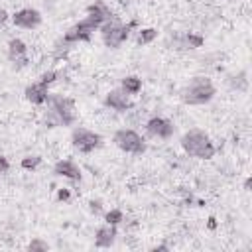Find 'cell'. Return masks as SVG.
Masks as SVG:
<instances>
[{
	"instance_id": "6da1fadb",
	"label": "cell",
	"mask_w": 252,
	"mask_h": 252,
	"mask_svg": "<svg viewBox=\"0 0 252 252\" xmlns=\"http://www.w3.org/2000/svg\"><path fill=\"white\" fill-rule=\"evenodd\" d=\"M181 146L189 156H195V158H201V159H209V158L215 156V146L203 130H189L183 136Z\"/></svg>"
},
{
	"instance_id": "7a4b0ae2",
	"label": "cell",
	"mask_w": 252,
	"mask_h": 252,
	"mask_svg": "<svg viewBox=\"0 0 252 252\" xmlns=\"http://www.w3.org/2000/svg\"><path fill=\"white\" fill-rule=\"evenodd\" d=\"M49 102V122L51 124H73L75 122V104L65 96H47Z\"/></svg>"
},
{
	"instance_id": "3957f363",
	"label": "cell",
	"mask_w": 252,
	"mask_h": 252,
	"mask_svg": "<svg viewBox=\"0 0 252 252\" xmlns=\"http://www.w3.org/2000/svg\"><path fill=\"white\" fill-rule=\"evenodd\" d=\"M215 94V87L207 77H195L183 91V100L187 104H203L211 100Z\"/></svg>"
},
{
	"instance_id": "277c9868",
	"label": "cell",
	"mask_w": 252,
	"mask_h": 252,
	"mask_svg": "<svg viewBox=\"0 0 252 252\" xmlns=\"http://www.w3.org/2000/svg\"><path fill=\"white\" fill-rule=\"evenodd\" d=\"M136 26V22H130L128 26H120L118 22H104L100 26V33H102V39L108 47H118L126 37H128V32Z\"/></svg>"
},
{
	"instance_id": "5b68a950",
	"label": "cell",
	"mask_w": 252,
	"mask_h": 252,
	"mask_svg": "<svg viewBox=\"0 0 252 252\" xmlns=\"http://www.w3.org/2000/svg\"><path fill=\"white\" fill-rule=\"evenodd\" d=\"M114 142L120 150L130 152V154H142L146 150L144 140L134 132V130H118L114 134Z\"/></svg>"
},
{
	"instance_id": "8992f818",
	"label": "cell",
	"mask_w": 252,
	"mask_h": 252,
	"mask_svg": "<svg viewBox=\"0 0 252 252\" xmlns=\"http://www.w3.org/2000/svg\"><path fill=\"white\" fill-rule=\"evenodd\" d=\"M98 144H100V136L94 134V132H91V130H87V128H77L73 132V146L79 152L89 154L94 148H98Z\"/></svg>"
},
{
	"instance_id": "52a82bcc",
	"label": "cell",
	"mask_w": 252,
	"mask_h": 252,
	"mask_svg": "<svg viewBox=\"0 0 252 252\" xmlns=\"http://www.w3.org/2000/svg\"><path fill=\"white\" fill-rule=\"evenodd\" d=\"M41 22V16L37 10H32V8H26V10H20L14 14V24L20 26V28H35L37 24Z\"/></svg>"
},
{
	"instance_id": "ba28073f",
	"label": "cell",
	"mask_w": 252,
	"mask_h": 252,
	"mask_svg": "<svg viewBox=\"0 0 252 252\" xmlns=\"http://www.w3.org/2000/svg\"><path fill=\"white\" fill-rule=\"evenodd\" d=\"M104 104L106 106H110V108H114V110H126V108H130L132 104H130V100H128V93L122 89V91H110L108 94H106V98H104Z\"/></svg>"
},
{
	"instance_id": "9c48e42d",
	"label": "cell",
	"mask_w": 252,
	"mask_h": 252,
	"mask_svg": "<svg viewBox=\"0 0 252 252\" xmlns=\"http://www.w3.org/2000/svg\"><path fill=\"white\" fill-rule=\"evenodd\" d=\"M148 132L158 138H169L173 134V124L165 118H152L148 122Z\"/></svg>"
},
{
	"instance_id": "30bf717a",
	"label": "cell",
	"mask_w": 252,
	"mask_h": 252,
	"mask_svg": "<svg viewBox=\"0 0 252 252\" xmlns=\"http://www.w3.org/2000/svg\"><path fill=\"white\" fill-rule=\"evenodd\" d=\"M47 96H49L47 85H43V83H33L26 89V98L32 100L33 104H43L47 100Z\"/></svg>"
},
{
	"instance_id": "8fae6325",
	"label": "cell",
	"mask_w": 252,
	"mask_h": 252,
	"mask_svg": "<svg viewBox=\"0 0 252 252\" xmlns=\"http://www.w3.org/2000/svg\"><path fill=\"white\" fill-rule=\"evenodd\" d=\"M8 55L18 65H26L28 63V59H26V43L22 39H12L8 43Z\"/></svg>"
},
{
	"instance_id": "7c38bea8",
	"label": "cell",
	"mask_w": 252,
	"mask_h": 252,
	"mask_svg": "<svg viewBox=\"0 0 252 252\" xmlns=\"http://www.w3.org/2000/svg\"><path fill=\"white\" fill-rule=\"evenodd\" d=\"M55 173L57 175H63V177H69V179H75V181L81 179V169L73 161H69V159L57 161L55 163Z\"/></svg>"
},
{
	"instance_id": "4fadbf2b",
	"label": "cell",
	"mask_w": 252,
	"mask_h": 252,
	"mask_svg": "<svg viewBox=\"0 0 252 252\" xmlns=\"http://www.w3.org/2000/svg\"><path fill=\"white\" fill-rule=\"evenodd\" d=\"M114 236H116V228H114V224H106V226H100V228L96 230V238H94V242H96V246L106 248V246L112 244Z\"/></svg>"
},
{
	"instance_id": "5bb4252c",
	"label": "cell",
	"mask_w": 252,
	"mask_h": 252,
	"mask_svg": "<svg viewBox=\"0 0 252 252\" xmlns=\"http://www.w3.org/2000/svg\"><path fill=\"white\" fill-rule=\"evenodd\" d=\"M122 89H124L128 94H136V93L142 89V83H140L138 77H126V79L122 81Z\"/></svg>"
},
{
	"instance_id": "9a60e30c",
	"label": "cell",
	"mask_w": 252,
	"mask_h": 252,
	"mask_svg": "<svg viewBox=\"0 0 252 252\" xmlns=\"http://www.w3.org/2000/svg\"><path fill=\"white\" fill-rule=\"evenodd\" d=\"M156 33H158V32H156V30H152V28H148V30H142V32H140V35H138V43H140V45H144V43H150V41L156 37Z\"/></svg>"
},
{
	"instance_id": "2e32d148",
	"label": "cell",
	"mask_w": 252,
	"mask_h": 252,
	"mask_svg": "<svg viewBox=\"0 0 252 252\" xmlns=\"http://www.w3.org/2000/svg\"><path fill=\"white\" fill-rule=\"evenodd\" d=\"M122 219H124V217H122V213H120L118 209H112V211L106 215V222H108V224H118Z\"/></svg>"
},
{
	"instance_id": "e0dca14e",
	"label": "cell",
	"mask_w": 252,
	"mask_h": 252,
	"mask_svg": "<svg viewBox=\"0 0 252 252\" xmlns=\"http://www.w3.org/2000/svg\"><path fill=\"white\" fill-rule=\"evenodd\" d=\"M39 161H41V158H37V156H33V158H24V159H22V167H24V169H33Z\"/></svg>"
},
{
	"instance_id": "ac0fdd59",
	"label": "cell",
	"mask_w": 252,
	"mask_h": 252,
	"mask_svg": "<svg viewBox=\"0 0 252 252\" xmlns=\"http://www.w3.org/2000/svg\"><path fill=\"white\" fill-rule=\"evenodd\" d=\"M185 43H187L189 47H201V45H203V37H199V35H191V33H189V35L185 37Z\"/></svg>"
},
{
	"instance_id": "d6986e66",
	"label": "cell",
	"mask_w": 252,
	"mask_h": 252,
	"mask_svg": "<svg viewBox=\"0 0 252 252\" xmlns=\"http://www.w3.org/2000/svg\"><path fill=\"white\" fill-rule=\"evenodd\" d=\"M55 79H57V73H55V71H47V73H43V77H41L39 83H43V85H51Z\"/></svg>"
},
{
	"instance_id": "ffe728a7",
	"label": "cell",
	"mask_w": 252,
	"mask_h": 252,
	"mask_svg": "<svg viewBox=\"0 0 252 252\" xmlns=\"http://www.w3.org/2000/svg\"><path fill=\"white\" fill-rule=\"evenodd\" d=\"M45 248H47V246H45L43 242H32V244H30V250H45Z\"/></svg>"
},
{
	"instance_id": "44dd1931",
	"label": "cell",
	"mask_w": 252,
	"mask_h": 252,
	"mask_svg": "<svg viewBox=\"0 0 252 252\" xmlns=\"http://www.w3.org/2000/svg\"><path fill=\"white\" fill-rule=\"evenodd\" d=\"M8 171V161L4 156H0V173H6Z\"/></svg>"
},
{
	"instance_id": "7402d4cb",
	"label": "cell",
	"mask_w": 252,
	"mask_h": 252,
	"mask_svg": "<svg viewBox=\"0 0 252 252\" xmlns=\"http://www.w3.org/2000/svg\"><path fill=\"white\" fill-rule=\"evenodd\" d=\"M57 197H59V201H67V199H69V191H67V189H61V191L57 193Z\"/></svg>"
},
{
	"instance_id": "603a6c76",
	"label": "cell",
	"mask_w": 252,
	"mask_h": 252,
	"mask_svg": "<svg viewBox=\"0 0 252 252\" xmlns=\"http://www.w3.org/2000/svg\"><path fill=\"white\" fill-rule=\"evenodd\" d=\"M91 209H93L94 213H98V211H100V201H93V203H91Z\"/></svg>"
},
{
	"instance_id": "cb8c5ba5",
	"label": "cell",
	"mask_w": 252,
	"mask_h": 252,
	"mask_svg": "<svg viewBox=\"0 0 252 252\" xmlns=\"http://www.w3.org/2000/svg\"><path fill=\"white\" fill-rule=\"evenodd\" d=\"M6 18H8V14H6L4 10H0V24H4V22H6Z\"/></svg>"
}]
</instances>
